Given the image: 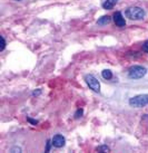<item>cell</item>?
Returning a JSON list of instances; mask_svg holds the SVG:
<instances>
[{
    "label": "cell",
    "mask_w": 148,
    "mask_h": 153,
    "mask_svg": "<svg viewBox=\"0 0 148 153\" xmlns=\"http://www.w3.org/2000/svg\"><path fill=\"white\" fill-rule=\"evenodd\" d=\"M147 74V69L140 65H134L128 69V77L130 79H139Z\"/></svg>",
    "instance_id": "3957f363"
},
{
    "label": "cell",
    "mask_w": 148,
    "mask_h": 153,
    "mask_svg": "<svg viewBox=\"0 0 148 153\" xmlns=\"http://www.w3.org/2000/svg\"><path fill=\"white\" fill-rule=\"evenodd\" d=\"M143 121H147L148 122V114H145V115H143Z\"/></svg>",
    "instance_id": "e0dca14e"
},
{
    "label": "cell",
    "mask_w": 148,
    "mask_h": 153,
    "mask_svg": "<svg viewBox=\"0 0 148 153\" xmlns=\"http://www.w3.org/2000/svg\"><path fill=\"white\" fill-rule=\"evenodd\" d=\"M85 82H86V84L89 86V88L93 89L94 92H96V93H99L100 92V84H99V82L96 77L94 76V75H86L85 76Z\"/></svg>",
    "instance_id": "277c9868"
},
{
    "label": "cell",
    "mask_w": 148,
    "mask_h": 153,
    "mask_svg": "<svg viewBox=\"0 0 148 153\" xmlns=\"http://www.w3.org/2000/svg\"><path fill=\"white\" fill-rule=\"evenodd\" d=\"M82 114H84V110H82V108H78V110L75 112L74 117H75V119H79V117L82 116Z\"/></svg>",
    "instance_id": "30bf717a"
},
{
    "label": "cell",
    "mask_w": 148,
    "mask_h": 153,
    "mask_svg": "<svg viewBox=\"0 0 148 153\" xmlns=\"http://www.w3.org/2000/svg\"><path fill=\"white\" fill-rule=\"evenodd\" d=\"M110 20H111V18H110V16H102V17H100L99 19L97 20V24L99 26H105V25H108L110 22Z\"/></svg>",
    "instance_id": "ba28073f"
},
{
    "label": "cell",
    "mask_w": 148,
    "mask_h": 153,
    "mask_svg": "<svg viewBox=\"0 0 148 153\" xmlns=\"http://www.w3.org/2000/svg\"><path fill=\"white\" fill-rule=\"evenodd\" d=\"M102 76L104 79L109 81V79L113 78V73H111V71H109V69H104L102 72Z\"/></svg>",
    "instance_id": "9c48e42d"
},
{
    "label": "cell",
    "mask_w": 148,
    "mask_h": 153,
    "mask_svg": "<svg viewBox=\"0 0 148 153\" xmlns=\"http://www.w3.org/2000/svg\"><path fill=\"white\" fill-rule=\"evenodd\" d=\"M51 145H52V142H51V140H47V143H46V149H45V151H46V152H49V151H50Z\"/></svg>",
    "instance_id": "7c38bea8"
},
{
    "label": "cell",
    "mask_w": 148,
    "mask_h": 153,
    "mask_svg": "<svg viewBox=\"0 0 148 153\" xmlns=\"http://www.w3.org/2000/svg\"><path fill=\"white\" fill-rule=\"evenodd\" d=\"M16 1H20V0H16Z\"/></svg>",
    "instance_id": "ac0fdd59"
},
{
    "label": "cell",
    "mask_w": 148,
    "mask_h": 153,
    "mask_svg": "<svg viewBox=\"0 0 148 153\" xmlns=\"http://www.w3.org/2000/svg\"><path fill=\"white\" fill-rule=\"evenodd\" d=\"M143 51L148 54V40H146V42L143 44Z\"/></svg>",
    "instance_id": "5bb4252c"
},
{
    "label": "cell",
    "mask_w": 148,
    "mask_h": 153,
    "mask_svg": "<svg viewBox=\"0 0 148 153\" xmlns=\"http://www.w3.org/2000/svg\"><path fill=\"white\" fill-rule=\"evenodd\" d=\"M97 151H99V152H108V151H109V148H108L107 145H102V146L97 148Z\"/></svg>",
    "instance_id": "8fae6325"
},
{
    "label": "cell",
    "mask_w": 148,
    "mask_h": 153,
    "mask_svg": "<svg viewBox=\"0 0 148 153\" xmlns=\"http://www.w3.org/2000/svg\"><path fill=\"white\" fill-rule=\"evenodd\" d=\"M51 142H52V146H55L57 149H60V148L65 146V144H66V139L61 134H56L51 139Z\"/></svg>",
    "instance_id": "5b68a950"
},
{
    "label": "cell",
    "mask_w": 148,
    "mask_h": 153,
    "mask_svg": "<svg viewBox=\"0 0 148 153\" xmlns=\"http://www.w3.org/2000/svg\"><path fill=\"white\" fill-rule=\"evenodd\" d=\"M117 1H118V0H105L102 4V8L106 9V10H110V9L114 8V6L117 4Z\"/></svg>",
    "instance_id": "52a82bcc"
},
{
    "label": "cell",
    "mask_w": 148,
    "mask_h": 153,
    "mask_svg": "<svg viewBox=\"0 0 148 153\" xmlns=\"http://www.w3.org/2000/svg\"><path fill=\"white\" fill-rule=\"evenodd\" d=\"M129 105L136 108H140V107H145L148 105V94H139L136 95L134 97L129 98Z\"/></svg>",
    "instance_id": "7a4b0ae2"
},
{
    "label": "cell",
    "mask_w": 148,
    "mask_h": 153,
    "mask_svg": "<svg viewBox=\"0 0 148 153\" xmlns=\"http://www.w3.org/2000/svg\"><path fill=\"white\" fill-rule=\"evenodd\" d=\"M40 93H41V89H37V91H34V92H32V95L36 96V95H39Z\"/></svg>",
    "instance_id": "2e32d148"
},
{
    "label": "cell",
    "mask_w": 148,
    "mask_h": 153,
    "mask_svg": "<svg viewBox=\"0 0 148 153\" xmlns=\"http://www.w3.org/2000/svg\"><path fill=\"white\" fill-rule=\"evenodd\" d=\"M27 121H28L29 123L32 124V125H37V124H38V121H37V120H32V119H30V117H27Z\"/></svg>",
    "instance_id": "9a60e30c"
},
{
    "label": "cell",
    "mask_w": 148,
    "mask_h": 153,
    "mask_svg": "<svg viewBox=\"0 0 148 153\" xmlns=\"http://www.w3.org/2000/svg\"><path fill=\"white\" fill-rule=\"evenodd\" d=\"M1 42H2V43H1V48H0V51H2L4 49V47H6V40H4V36H1Z\"/></svg>",
    "instance_id": "4fadbf2b"
},
{
    "label": "cell",
    "mask_w": 148,
    "mask_h": 153,
    "mask_svg": "<svg viewBox=\"0 0 148 153\" xmlns=\"http://www.w3.org/2000/svg\"><path fill=\"white\" fill-rule=\"evenodd\" d=\"M113 19H114L115 25L117 26V27H120V28H121V27H125V26H126V20H125L123 13H120V11L115 13L114 16H113Z\"/></svg>",
    "instance_id": "8992f818"
},
{
    "label": "cell",
    "mask_w": 148,
    "mask_h": 153,
    "mask_svg": "<svg viewBox=\"0 0 148 153\" xmlns=\"http://www.w3.org/2000/svg\"><path fill=\"white\" fill-rule=\"evenodd\" d=\"M125 16L129 18L130 20H143L146 16V11L141 7L134 6V7H129L126 9Z\"/></svg>",
    "instance_id": "6da1fadb"
}]
</instances>
